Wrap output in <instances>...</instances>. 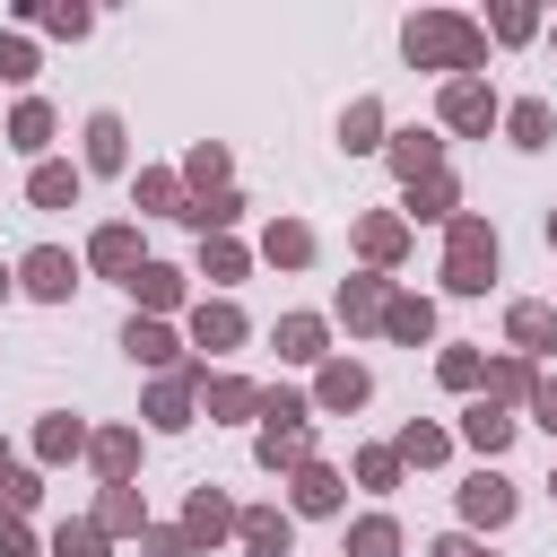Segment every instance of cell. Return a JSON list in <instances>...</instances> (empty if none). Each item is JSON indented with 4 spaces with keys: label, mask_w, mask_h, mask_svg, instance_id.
I'll return each mask as SVG.
<instances>
[{
    "label": "cell",
    "mask_w": 557,
    "mask_h": 557,
    "mask_svg": "<svg viewBox=\"0 0 557 557\" xmlns=\"http://www.w3.org/2000/svg\"><path fill=\"white\" fill-rule=\"evenodd\" d=\"M383 305H392V278H383V270L339 278V322H348V331H383Z\"/></svg>",
    "instance_id": "cell-9"
},
{
    "label": "cell",
    "mask_w": 557,
    "mask_h": 557,
    "mask_svg": "<svg viewBox=\"0 0 557 557\" xmlns=\"http://www.w3.org/2000/svg\"><path fill=\"white\" fill-rule=\"evenodd\" d=\"M357 487H374V496L400 487V453H392V444H366V453H357Z\"/></svg>",
    "instance_id": "cell-45"
},
{
    "label": "cell",
    "mask_w": 557,
    "mask_h": 557,
    "mask_svg": "<svg viewBox=\"0 0 557 557\" xmlns=\"http://www.w3.org/2000/svg\"><path fill=\"white\" fill-rule=\"evenodd\" d=\"M26 17H35L44 35H70V44H78V35L96 26V9H78V0H44V9H26Z\"/></svg>",
    "instance_id": "cell-42"
},
{
    "label": "cell",
    "mask_w": 557,
    "mask_h": 557,
    "mask_svg": "<svg viewBox=\"0 0 557 557\" xmlns=\"http://www.w3.org/2000/svg\"><path fill=\"white\" fill-rule=\"evenodd\" d=\"M487 278H496V226L461 209V218L444 226V287H453V296H487Z\"/></svg>",
    "instance_id": "cell-2"
},
{
    "label": "cell",
    "mask_w": 557,
    "mask_h": 557,
    "mask_svg": "<svg viewBox=\"0 0 557 557\" xmlns=\"http://www.w3.org/2000/svg\"><path fill=\"white\" fill-rule=\"evenodd\" d=\"M235 522H244V513L226 505V487H209V479H200V487H191V505H183V531L200 540V557H209V548H218V540H226Z\"/></svg>",
    "instance_id": "cell-12"
},
{
    "label": "cell",
    "mask_w": 557,
    "mask_h": 557,
    "mask_svg": "<svg viewBox=\"0 0 557 557\" xmlns=\"http://www.w3.org/2000/svg\"><path fill=\"white\" fill-rule=\"evenodd\" d=\"M235 540H244L252 557H287V540H296V513H278V505H244Z\"/></svg>",
    "instance_id": "cell-21"
},
{
    "label": "cell",
    "mask_w": 557,
    "mask_h": 557,
    "mask_svg": "<svg viewBox=\"0 0 557 557\" xmlns=\"http://www.w3.org/2000/svg\"><path fill=\"white\" fill-rule=\"evenodd\" d=\"M270 339H278L287 366H331V322H322V313H278Z\"/></svg>",
    "instance_id": "cell-11"
},
{
    "label": "cell",
    "mask_w": 557,
    "mask_h": 557,
    "mask_svg": "<svg viewBox=\"0 0 557 557\" xmlns=\"http://www.w3.org/2000/svg\"><path fill=\"white\" fill-rule=\"evenodd\" d=\"M531 383H540V374H531V357H513V348H505V357H487V400H496V409L531 400Z\"/></svg>",
    "instance_id": "cell-34"
},
{
    "label": "cell",
    "mask_w": 557,
    "mask_h": 557,
    "mask_svg": "<svg viewBox=\"0 0 557 557\" xmlns=\"http://www.w3.org/2000/svg\"><path fill=\"white\" fill-rule=\"evenodd\" d=\"M531 418L557 435V374H540V383H531Z\"/></svg>",
    "instance_id": "cell-51"
},
{
    "label": "cell",
    "mask_w": 557,
    "mask_h": 557,
    "mask_svg": "<svg viewBox=\"0 0 557 557\" xmlns=\"http://www.w3.org/2000/svg\"><path fill=\"white\" fill-rule=\"evenodd\" d=\"M435 374H444V392H487V357L479 348H444Z\"/></svg>",
    "instance_id": "cell-41"
},
{
    "label": "cell",
    "mask_w": 557,
    "mask_h": 557,
    "mask_svg": "<svg viewBox=\"0 0 557 557\" xmlns=\"http://www.w3.org/2000/svg\"><path fill=\"white\" fill-rule=\"evenodd\" d=\"M461 522H470V531H496V522H513V479H496V470H470V479H461Z\"/></svg>",
    "instance_id": "cell-7"
},
{
    "label": "cell",
    "mask_w": 557,
    "mask_h": 557,
    "mask_svg": "<svg viewBox=\"0 0 557 557\" xmlns=\"http://www.w3.org/2000/svg\"><path fill=\"white\" fill-rule=\"evenodd\" d=\"M383 157H392V174H400V183L444 174V139H435V131H392V148H383Z\"/></svg>",
    "instance_id": "cell-18"
},
{
    "label": "cell",
    "mask_w": 557,
    "mask_h": 557,
    "mask_svg": "<svg viewBox=\"0 0 557 557\" xmlns=\"http://www.w3.org/2000/svg\"><path fill=\"white\" fill-rule=\"evenodd\" d=\"M191 348H209V357H218V348H244V313H235L226 296H200V305H191Z\"/></svg>",
    "instance_id": "cell-19"
},
{
    "label": "cell",
    "mask_w": 557,
    "mask_h": 557,
    "mask_svg": "<svg viewBox=\"0 0 557 557\" xmlns=\"http://www.w3.org/2000/svg\"><path fill=\"white\" fill-rule=\"evenodd\" d=\"M339 557H400V522H392V513L348 522V548H339Z\"/></svg>",
    "instance_id": "cell-37"
},
{
    "label": "cell",
    "mask_w": 557,
    "mask_h": 557,
    "mask_svg": "<svg viewBox=\"0 0 557 557\" xmlns=\"http://www.w3.org/2000/svg\"><path fill=\"white\" fill-rule=\"evenodd\" d=\"M383 331H392L400 348H426V339H435V305H426V296H400V287H392V305H383Z\"/></svg>",
    "instance_id": "cell-28"
},
{
    "label": "cell",
    "mask_w": 557,
    "mask_h": 557,
    "mask_svg": "<svg viewBox=\"0 0 557 557\" xmlns=\"http://www.w3.org/2000/svg\"><path fill=\"white\" fill-rule=\"evenodd\" d=\"M200 374H209V357H191V366H174V374L148 383V426H157V435H183V426H191V409H200Z\"/></svg>",
    "instance_id": "cell-3"
},
{
    "label": "cell",
    "mask_w": 557,
    "mask_h": 557,
    "mask_svg": "<svg viewBox=\"0 0 557 557\" xmlns=\"http://www.w3.org/2000/svg\"><path fill=\"white\" fill-rule=\"evenodd\" d=\"M357 252H366V270H392V261L409 252V218H392V209H366V218H357Z\"/></svg>",
    "instance_id": "cell-13"
},
{
    "label": "cell",
    "mask_w": 557,
    "mask_h": 557,
    "mask_svg": "<svg viewBox=\"0 0 557 557\" xmlns=\"http://www.w3.org/2000/svg\"><path fill=\"white\" fill-rule=\"evenodd\" d=\"M261 252H270L278 270H305V261H313V226H305V218H270V226H261Z\"/></svg>",
    "instance_id": "cell-31"
},
{
    "label": "cell",
    "mask_w": 557,
    "mask_h": 557,
    "mask_svg": "<svg viewBox=\"0 0 557 557\" xmlns=\"http://www.w3.org/2000/svg\"><path fill=\"white\" fill-rule=\"evenodd\" d=\"M392 453H400V470H435V461H444V453H453V435H444V426H426V418H409V426H400V444H392Z\"/></svg>",
    "instance_id": "cell-36"
},
{
    "label": "cell",
    "mask_w": 557,
    "mask_h": 557,
    "mask_svg": "<svg viewBox=\"0 0 557 557\" xmlns=\"http://www.w3.org/2000/svg\"><path fill=\"white\" fill-rule=\"evenodd\" d=\"M96 522H104V540H148V505H139V487H104Z\"/></svg>",
    "instance_id": "cell-33"
},
{
    "label": "cell",
    "mask_w": 557,
    "mask_h": 557,
    "mask_svg": "<svg viewBox=\"0 0 557 557\" xmlns=\"http://www.w3.org/2000/svg\"><path fill=\"white\" fill-rule=\"evenodd\" d=\"M0 470H9V444H0Z\"/></svg>",
    "instance_id": "cell-55"
},
{
    "label": "cell",
    "mask_w": 557,
    "mask_h": 557,
    "mask_svg": "<svg viewBox=\"0 0 557 557\" xmlns=\"http://www.w3.org/2000/svg\"><path fill=\"white\" fill-rule=\"evenodd\" d=\"M244 261H252V252H244L235 235H200V278H218V287H235V278H244Z\"/></svg>",
    "instance_id": "cell-39"
},
{
    "label": "cell",
    "mask_w": 557,
    "mask_h": 557,
    "mask_svg": "<svg viewBox=\"0 0 557 557\" xmlns=\"http://www.w3.org/2000/svg\"><path fill=\"white\" fill-rule=\"evenodd\" d=\"M487 35H496V44H531V35H540V9L505 0V9H487Z\"/></svg>",
    "instance_id": "cell-44"
},
{
    "label": "cell",
    "mask_w": 557,
    "mask_h": 557,
    "mask_svg": "<svg viewBox=\"0 0 557 557\" xmlns=\"http://www.w3.org/2000/svg\"><path fill=\"white\" fill-rule=\"evenodd\" d=\"M200 409H209V426H218V418H261V383H244V374H200Z\"/></svg>",
    "instance_id": "cell-20"
},
{
    "label": "cell",
    "mask_w": 557,
    "mask_h": 557,
    "mask_svg": "<svg viewBox=\"0 0 557 557\" xmlns=\"http://www.w3.org/2000/svg\"><path fill=\"white\" fill-rule=\"evenodd\" d=\"M35 496H44V479L9 461V470H0V513H17V522H26V513H35Z\"/></svg>",
    "instance_id": "cell-46"
},
{
    "label": "cell",
    "mask_w": 557,
    "mask_h": 557,
    "mask_svg": "<svg viewBox=\"0 0 557 557\" xmlns=\"http://www.w3.org/2000/svg\"><path fill=\"white\" fill-rule=\"evenodd\" d=\"M426 557H487V548H479V540H470V531H453V540H435V548H426Z\"/></svg>",
    "instance_id": "cell-52"
},
{
    "label": "cell",
    "mask_w": 557,
    "mask_h": 557,
    "mask_svg": "<svg viewBox=\"0 0 557 557\" xmlns=\"http://www.w3.org/2000/svg\"><path fill=\"white\" fill-rule=\"evenodd\" d=\"M339 148H348V157H374V148H392V131H383V104H374V96H357V104L339 113Z\"/></svg>",
    "instance_id": "cell-26"
},
{
    "label": "cell",
    "mask_w": 557,
    "mask_h": 557,
    "mask_svg": "<svg viewBox=\"0 0 557 557\" xmlns=\"http://www.w3.org/2000/svg\"><path fill=\"white\" fill-rule=\"evenodd\" d=\"M505 339H513V357H548L557 348V305H540V296L505 305Z\"/></svg>",
    "instance_id": "cell-10"
},
{
    "label": "cell",
    "mask_w": 557,
    "mask_h": 557,
    "mask_svg": "<svg viewBox=\"0 0 557 557\" xmlns=\"http://www.w3.org/2000/svg\"><path fill=\"white\" fill-rule=\"evenodd\" d=\"M513 426H522V418H513V409H496L487 392H479V400L461 409V444H470V453H487V461H496V453L513 444Z\"/></svg>",
    "instance_id": "cell-15"
},
{
    "label": "cell",
    "mask_w": 557,
    "mask_h": 557,
    "mask_svg": "<svg viewBox=\"0 0 557 557\" xmlns=\"http://www.w3.org/2000/svg\"><path fill=\"white\" fill-rule=\"evenodd\" d=\"M78 183H87V165H61V157H44V165L26 174V200H35V209H78Z\"/></svg>",
    "instance_id": "cell-24"
},
{
    "label": "cell",
    "mask_w": 557,
    "mask_h": 557,
    "mask_svg": "<svg viewBox=\"0 0 557 557\" xmlns=\"http://www.w3.org/2000/svg\"><path fill=\"white\" fill-rule=\"evenodd\" d=\"M17 287H26V296H44V305H70V287H78V261H70L61 244H35V252L17 261Z\"/></svg>",
    "instance_id": "cell-5"
},
{
    "label": "cell",
    "mask_w": 557,
    "mask_h": 557,
    "mask_svg": "<svg viewBox=\"0 0 557 557\" xmlns=\"http://www.w3.org/2000/svg\"><path fill=\"white\" fill-rule=\"evenodd\" d=\"M505 139H513V148H548V139H557V104H548V96H513V104H505Z\"/></svg>",
    "instance_id": "cell-22"
},
{
    "label": "cell",
    "mask_w": 557,
    "mask_h": 557,
    "mask_svg": "<svg viewBox=\"0 0 557 557\" xmlns=\"http://www.w3.org/2000/svg\"><path fill=\"white\" fill-rule=\"evenodd\" d=\"M0 78H9V87L35 78V44H26V35H0Z\"/></svg>",
    "instance_id": "cell-49"
},
{
    "label": "cell",
    "mask_w": 557,
    "mask_h": 557,
    "mask_svg": "<svg viewBox=\"0 0 557 557\" xmlns=\"http://www.w3.org/2000/svg\"><path fill=\"white\" fill-rule=\"evenodd\" d=\"M0 557H35V531L17 513H0Z\"/></svg>",
    "instance_id": "cell-50"
},
{
    "label": "cell",
    "mask_w": 557,
    "mask_h": 557,
    "mask_svg": "<svg viewBox=\"0 0 557 557\" xmlns=\"http://www.w3.org/2000/svg\"><path fill=\"white\" fill-rule=\"evenodd\" d=\"M339 496H348V479H339L331 461H305V470H287V505H296V513H339Z\"/></svg>",
    "instance_id": "cell-17"
},
{
    "label": "cell",
    "mask_w": 557,
    "mask_h": 557,
    "mask_svg": "<svg viewBox=\"0 0 557 557\" xmlns=\"http://www.w3.org/2000/svg\"><path fill=\"white\" fill-rule=\"evenodd\" d=\"M235 218H244V200H235V191H200V200L183 209V226H200V235H226Z\"/></svg>",
    "instance_id": "cell-40"
},
{
    "label": "cell",
    "mask_w": 557,
    "mask_h": 557,
    "mask_svg": "<svg viewBox=\"0 0 557 557\" xmlns=\"http://www.w3.org/2000/svg\"><path fill=\"white\" fill-rule=\"evenodd\" d=\"M261 426H313V400L305 392H261Z\"/></svg>",
    "instance_id": "cell-47"
},
{
    "label": "cell",
    "mask_w": 557,
    "mask_h": 557,
    "mask_svg": "<svg viewBox=\"0 0 557 557\" xmlns=\"http://www.w3.org/2000/svg\"><path fill=\"white\" fill-rule=\"evenodd\" d=\"M87 461H96L104 487H131V470H139V435H131V426H96V435H87Z\"/></svg>",
    "instance_id": "cell-16"
},
{
    "label": "cell",
    "mask_w": 557,
    "mask_h": 557,
    "mask_svg": "<svg viewBox=\"0 0 557 557\" xmlns=\"http://www.w3.org/2000/svg\"><path fill=\"white\" fill-rule=\"evenodd\" d=\"M148 557H200V540L183 531V522H148V540H139Z\"/></svg>",
    "instance_id": "cell-48"
},
{
    "label": "cell",
    "mask_w": 557,
    "mask_h": 557,
    "mask_svg": "<svg viewBox=\"0 0 557 557\" xmlns=\"http://www.w3.org/2000/svg\"><path fill=\"white\" fill-rule=\"evenodd\" d=\"M183 183H191V200H200V191H226V148H218V139H191Z\"/></svg>",
    "instance_id": "cell-38"
},
{
    "label": "cell",
    "mask_w": 557,
    "mask_h": 557,
    "mask_svg": "<svg viewBox=\"0 0 557 557\" xmlns=\"http://www.w3.org/2000/svg\"><path fill=\"white\" fill-rule=\"evenodd\" d=\"M122 348H131V366H157V374H174V357H183V339H174L157 313H131V322H122Z\"/></svg>",
    "instance_id": "cell-14"
},
{
    "label": "cell",
    "mask_w": 557,
    "mask_h": 557,
    "mask_svg": "<svg viewBox=\"0 0 557 557\" xmlns=\"http://www.w3.org/2000/svg\"><path fill=\"white\" fill-rule=\"evenodd\" d=\"M131 296H139V313H174V305H183V270H174V261H139Z\"/></svg>",
    "instance_id": "cell-32"
},
{
    "label": "cell",
    "mask_w": 557,
    "mask_h": 557,
    "mask_svg": "<svg viewBox=\"0 0 557 557\" xmlns=\"http://www.w3.org/2000/svg\"><path fill=\"white\" fill-rule=\"evenodd\" d=\"M9 148L44 165V148H52V104H44V96H26V104L9 113Z\"/></svg>",
    "instance_id": "cell-30"
},
{
    "label": "cell",
    "mask_w": 557,
    "mask_h": 557,
    "mask_svg": "<svg viewBox=\"0 0 557 557\" xmlns=\"http://www.w3.org/2000/svg\"><path fill=\"white\" fill-rule=\"evenodd\" d=\"M548 252H557V209H548Z\"/></svg>",
    "instance_id": "cell-54"
},
{
    "label": "cell",
    "mask_w": 557,
    "mask_h": 557,
    "mask_svg": "<svg viewBox=\"0 0 557 557\" xmlns=\"http://www.w3.org/2000/svg\"><path fill=\"white\" fill-rule=\"evenodd\" d=\"M435 122L479 139V131H496V122H505V104H496V87H487V78H444V96H435Z\"/></svg>",
    "instance_id": "cell-4"
},
{
    "label": "cell",
    "mask_w": 557,
    "mask_h": 557,
    "mask_svg": "<svg viewBox=\"0 0 557 557\" xmlns=\"http://www.w3.org/2000/svg\"><path fill=\"white\" fill-rule=\"evenodd\" d=\"M548 496H557V470H548Z\"/></svg>",
    "instance_id": "cell-56"
},
{
    "label": "cell",
    "mask_w": 557,
    "mask_h": 557,
    "mask_svg": "<svg viewBox=\"0 0 557 557\" xmlns=\"http://www.w3.org/2000/svg\"><path fill=\"white\" fill-rule=\"evenodd\" d=\"M409 218H418V226H453V218H461V183H453V174L409 183Z\"/></svg>",
    "instance_id": "cell-27"
},
{
    "label": "cell",
    "mask_w": 557,
    "mask_h": 557,
    "mask_svg": "<svg viewBox=\"0 0 557 557\" xmlns=\"http://www.w3.org/2000/svg\"><path fill=\"white\" fill-rule=\"evenodd\" d=\"M131 165V131L122 113H87V174H122Z\"/></svg>",
    "instance_id": "cell-23"
},
{
    "label": "cell",
    "mask_w": 557,
    "mask_h": 557,
    "mask_svg": "<svg viewBox=\"0 0 557 557\" xmlns=\"http://www.w3.org/2000/svg\"><path fill=\"white\" fill-rule=\"evenodd\" d=\"M131 209H148V218H183V209H191V191H183V174L148 165V174H131Z\"/></svg>",
    "instance_id": "cell-25"
},
{
    "label": "cell",
    "mask_w": 557,
    "mask_h": 557,
    "mask_svg": "<svg viewBox=\"0 0 557 557\" xmlns=\"http://www.w3.org/2000/svg\"><path fill=\"white\" fill-rule=\"evenodd\" d=\"M400 52H409L418 70L479 78V61H487V26H479V17H461V9H418V17L400 26Z\"/></svg>",
    "instance_id": "cell-1"
},
{
    "label": "cell",
    "mask_w": 557,
    "mask_h": 557,
    "mask_svg": "<svg viewBox=\"0 0 557 557\" xmlns=\"http://www.w3.org/2000/svg\"><path fill=\"white\" fill-rule=\"evenodd\" d=\"M87 453V426L70 418V409H52L44 426H35V461H78Z\"/></svg>",
    "instance_id": "cell-35"
},
{
    "label": "cell",
    "mask_w": 557,
    "mask_h": 557,
    "mask_svg": "<svg viewBox=\"0 0 557 557\" xmlns=\"http://www.w3.org/2000/svg\"><path fill=\"white\" fill-rule=\"evenodd\" d=\"M52 557H104V522H96V513L61 522V531H52Z\"/></svg>",
    "instance_id": "cell-43"
},
{
    "label": "cell",
    "mask_w": 557,
    "mask_h": 557,
    "mask_svg": "<svg viewBox=\"0 0 557 557\" xmlns=\"http://www.w3.org/2000/svg\"><path fill=\"white\" fill-rule=\"evenodd\" d=\"M252 453H261V470H305L313 461V426H261Z\"/></svg>",
    "instance_id": "cell-29"
},
{
    "label": "cell",
    "mask_w": 557,
    "mask_h": 557,
    "mask_svg": "<svg viewBox=\"0 0 557 557\" xmlns=\"http://www.w3.org/2000/svg\"><path fill=\"white\" fill-rule=\"evenodd\" d=\"M87 261H96L104 278H122V287H131V278H139V261H148V252H139V226H122V218H113V226H96V235H87Z\"/></svg>",
    "instance_id": "cell-8"
},
{
    "label": "cell",
    "mask_w": 557,
    "mask_h": 557,
    "mask_svg": "<svg viewBox=\"0 0 557 557\" xmlns=\"http://www.w3.org/2000/svg\"><path fill=\"white\" fill-rule=\"evenodd\" d=\"M9 287H17V270H0V305H9Z\"/></svg>",
    "instance_id": "cell-53"
},
{
    "label": "cell",
    "mask_w": 557,
    "mask_h": 557,
    "mask_svg": "<svg viewBox=\"0 0 557 557\" xmlns=\"http://www.w3.org/2000/svg\"><path fill=\"white\" fill-rule=\"evenodd\" d=\"M366 392H374V374H366L357 357H331V366L313 374V409H331V418H348V409H366Z\"/></svg>",
    "instance_id": "cell-6"
}]
</instances>
